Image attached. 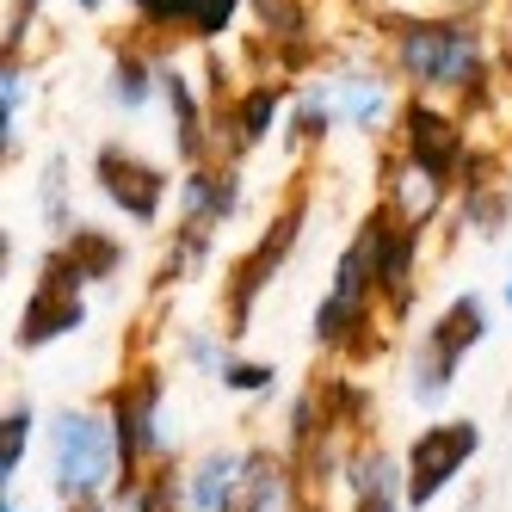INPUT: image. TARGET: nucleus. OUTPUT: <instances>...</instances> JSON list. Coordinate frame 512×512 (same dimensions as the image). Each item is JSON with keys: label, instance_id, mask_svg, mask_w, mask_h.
I'll use <instances>...</instances> for the list:
<instances>
[{"label": "nucleus", "instance_id": "39448f33", "mask_svg": "<svg viewBox=\"0 0 512 512\" xmlns=\"http://www.w3.org/2000/svg\"><path fill=\"white\" fill-rule=\"evenodd\" d=\"M81 290H87V272L56 247L50 260H44V272H38V290H31L25 315H19V346L38 352V346H50V340H62V334H75V327L87 321Z\"/></svg>", "mask_w": 512, "mask_h": 512}, {"label": "nucleus", "instance_id": "9b49d317", "mask_svg": "<svg viewBox=\"0 0 512 512\" xmlns=\"http://www.w3.org/2000/svg\"><path fill=\"white\" fill-rule=\"evenodd\" d=\"M327 99H334V118L352 124V130H383L389 112H395L389 75H383V68H364V62L334 68V75H327Z\"/></svg>", "mask_w": 512, "mask_h": 512}, {"label": "nucleus", "instance_id": "72a5a7b5", "mask_svg": "<svg viewBox=\"0 0 512 512\" xmlns=\"http://www.w3.org/2000/svg\"><path fill=\"white\" fill-rule=\"evenodd\" d=\"M451 7H469V0H451Z\"/></svg>", "mask_w": 512, "mask_h": 512}, {"label": "nucleus", "instance_id": "0eeeda50", "mask_svg": "<svg viewBox=\"0 0 512 512\" xmlns=\"http://www.w3.org/2000/svg\"><path fill=\"white\" fill-rule=\"evenodd\" d=\"M395 124H401V155H414L426 173H438L445 186H457V167H463V118H451V112H438L432 99H408L395 112Z\"/></svg>", "mask_w": 512, "mask_h": 512}, {"label": "nucleus", "instance_id": "f8f14e48", "mask_svg": "<svg viewBox=\"0 0 512 512\" xmlns=\"http://www.w3.org/2000/svg\"><path fill=\"white\" fill-rule=\"evenodd\" d=\"M247 457L253 451H235V445H216L204 451L192 469H186V494H179V512H229L241 482H247Z\"/></svg>", "mask_w": 512, "mask_h": 512}, {"label": "nucleus", "instance_id": "393cba45", "mask_svg": "<svg viewBox=\"0 0 512 512\" xmlns=\"http://www.w3.org/2000/svg\"><path fill=\"white\" fill-rule=\"evenodd\" d=\"M25 445H31V408L19 401V408H7V420H0V475H19V463H25Z\"/></svg>", "mask_w": 512, "mask_h": 512}, {"label": "nucleus", "instance_id": "5701e85b", "mask_svg": "<svg viewBox=\"0 0 512 512\" xmlns=\"http://www.w3.org/2000/svg\"><path fill=\"white\" fill-rule=\"evenodd\" d=\"M210 266V223H179V235H173V247H167V284L173 278H198Z\"/></svg>", "mask_w": 512, "mask_h": 512}, {"label": "nucleus", "instance_id": "412c9836", "mask_svg": "<svg viewBox=\"0 0 512 512\" xmlns=\"http://www.w3.org/2000/svg\"><path fill=\"white\" fill-rule=\"evenodd\" d=\"M161 93V62H149V56H136L130 44L118 50V62H112V99L124 105V112H142Z\"/></svg>", "mask_w": 512, "mask_h": 512}, {"label": "nucleus", "instance_id": "c85d7f7f", "mask_svg": "<svg viewBox=\"0 0 512 512\" xmlns=\"http://www.w3.org/2000/svg\"><path fill=\"white\" fill-rule=\"evenodd\" d=\"M352 512H408V500H352Z\"/></svg>", "mask_w": 512, "mask_h": 512}, {"label": "nucleus", "instance_id": "6e6552de", "mask_svg": "<svg viewBox=\"0 0 512 512\" xmlns=\"http://www.w3.org/2000/svg\"><path fill=\"white\" fill-rule=\"evenodd\" d=\"M93 179H99V192L112 198L130 223H155L161 216V198H167V167L155 161H142L130 149H118V142H105V149L93 155Z\"/></svg>", "mask_w": 512, "mask_h": 512}, {"label": "nucleus", "instance_id": "a878e982", "mask_svg": "<svg viewBox=\"0 0 512 512\" xmlns=\"http://www.w3.org/2000/svg\"><path fill=\"white\" fill-rule=\"evenodd\" d=\"M223 383H229L235 395H266V389H272V364H266V358H229Z\"/></svg>", "mask_w": 512, "mask_h": 512}, {"label": "nucleus", "instance_id": "423d86ee", "mask_svg": "<svg viewBox=\"0 0 512 512\" xmlns=\"http://www.w3.org/2000/svg\"><path fill=\"white\" fill-rule=\"evenodd\" d=\"M297 235H303V204H284L278 216H272V229L247 247V260L235 266V278H229V334L241 340L247 334V321H253V297L284 272V260H290V247H297Z\"/></svg>", "mask_w": 512, "mask_h": 512}, {"label": "nucleus", "instance_id": "cd10ccee", "mask_svg": "<svg viewBox=\"0 0 512 512\" xmlns=\"http://www.w3.org/2000/svg\"><path fill=\"white\" fill-rule=\"evenodd\" d=\"M38 7H44V0H13V25H7V56L13 62H19V50L31 38V25H38Z\"/></svg>", "mask_w": 512, "mask_h": 512}, {"label": "nucleus", "instance_id": "6ab92c4d", "mask_svg": "<svg viewBox=\"0 0 512 512\" xmlns=\"http://www.w3.org/2000/svg\"><path fill=\"white\" fill-rule=\"evenodd\" d=\"M512 223V192L506 179H494V186H475L457 198V235H506Z\"/></svg>", "mask_w": 512, "mask_h": 512}, {"label": "nucleus", "instance_id": "c756f323", "mask_svg": "<svg viewBox=\"0 0 512 512\" xmlns=\"http://www.w3.org/2000/svg\"><path fill=\"white\" fill-rule=\"evenodd\" d=\"M75 7H81V13H99V7H105V0H75Z\"/></svg>", "mask_w": 512, "mask_h": 512}, {"label": "nucleus", "instance_id": "473e14b6", "mask_svg": "<svg viewBox=\"0 0 512 512\" xmlns=\"http://www.w3.org/2000/svg\"><path fill=\"white\" fill-rule=\"evenodd\" d=\"M130 7H136V13H142V7H149V0H130Z\"/></svg>", "mask_w": 512, "mask_h": 512}, {"label": "nucleus", "instance_id": "dca6fc26", "mask_svg": "<svg viewBox=\"0 0 512 512\" xmlns=\"http://www.w3.org/2000/svg\"><path fill=\"white\" fill-rule=\"evenodd\" d=\"M482 334H488V309H482V297H451L445 303V315H438L432 327H426V352H438L445 364H457L463 371V352H475L482 346Z\"/></svg>", "mask_w": 512, "mask_h": 512}, {"label": "nucleus", "instance_id": "f03ea898", "mask_svg": "<svg viewBox=\"0 0 512 512\" xmlns=\"http://www.w3.org/2000/svg\"><path fill=\"white\" fill-rule=\"evenodd\" d=\"M124 482V438L112 414L93 408H62L50 420V488L68 506L105 500V488Z\"/></svg>", "mask_w": 512, "mask_h": 512}, {"label": "nucleus", "instance_id": "7ed1b4c3", "mask_svg": "<svg viewBox=\"0 0 512 512\" xmlns=\"http://www.w3.org/2000/svg\"><path fill=\"white\" fill-rule=\"evenodd\" d=\"M161 401H167V383H161L155 364H142L130 383L112 389V408H105V414L118 420V438H124V482H118V488H136L149 469L167 463V420H161ZM118 488H112V494H118Z\"/></svg>", "mask_w": 512, "mask_h": 512}, {"label": "nucleus", "instance_id": "a211bd4d", "mask_svg": "<svg viewBox=\"0 0 512 512\" xmlns=\"http://www.w3.org/2000/svg\"><path fill=\"white\" fill-rule=\"evenodd\" d=\"M62 253L87 272V284H105V278H118V272H124V241H112L105 229H87V223L62 235Z\"/></svg>", "mask_w": 512, "mask_h": 512}, {"label": "nucleus", "instance_id": "9d476101", "mask_svg": "<svg viewBox=\"0 0 512 512\" xmlns=\"http://www.w3.org/2000/svg\"><path fill=\"white\" fill-rule=\"evenodd\" d=\"M414 284H420V229L395 223L383 210V241H377V303L401 321L414 309Z\"/></svg>", "mask_w": 512, "mask_h": 512}, {"label": "nucleus", "instance_id": "aec40b11", "mask_svg": "<svg viewBox=\"0 0 512 512\" xmlns=\"http://www.w3.org/2000/svg\"><path fill=\"white\" fill-rule=\"evenodd\" d=\"M321 414H327V432H340V438H352L364 420H371V389H364L358 377H327L321 389Z\"/></svg>", "mask_w": 512, "mask_h": 512}, {"label": "nucleus", "instance_id": "20e7f679", "mask_svg": "<svg viewBox=\"0 0 512 512\" xmlns=\"http://www.w3.org/2000/svg\"><path fill=\"white\" fill-rule=\"evenodd\" d=\"M475 451H482V426L475 420H438V426L414 432V445H408V512H426L475 463Z\"/></svg>", "mask_w": 512, "mask_h": 512}, {"label": "nucleus", "instance_id": "b1692460", "mask_svg": "<svg viewBox=\"0 0 512 512\" xmlns=\"http://www.w3.org/2000/svg\"><path fill=\"white\" fill-rule=\"evenodd\" d=\"M38 204H44V223H50L56 235L81 229V223H75V210H68V173H62V161L44 167V179H38Z\"/></svg>", "mask_w": 512, "mask_h": 512}, {"label": "nucleus", "instance_id": "f257e3e1", "mask_svg": "<svg viewBox=\"0 0 512 512\" xmlns=\"http://www.w3.org/2000/svg\"><path fill=\"white\" fill-rule=\"evenodd\" d=\"M389 75L420 87V99L432 93H469L475 81H488V44H482V25L469 13L451 19H408V25H389Z\"/></svg>", "mask_w": 512, "mask_h": 512}, {"label": "nucleus", "instance_id": "2eb2a0df", "mask_svg": "<svg viewBox=\"0 0 512 512\" xmlns=\"http://www.w3.org/2000/svg\"><path fill=\"white\" fill-rule=\"evenodd\" d=\"M241 0H149L142 25L149 31H192V38H223L235 25Z\"/></svg>", "mask_w": 512, "mask_h": 512}, {"label": "nucleus", "instance_id": "1a4fd4ad", "mask_svg": "<svg viewBox=\"0 0 512 512\" xmlns=\"http://www.w3.org/2000/svg\"><path fill=\"white\" fill-rule=\"evenodd\" d=\"M445 198H451V186L438 173H426L414 155H389L383 161V210L395 216V223H408V229H426V223H438L445 216Z\"/></svg>", "mask_w": 512, "mask_h": 512}, {"label": "nucleus", "instance_id": "2f4dec72", "mask_svg": "<svg viewBox=\"0 0 512 512\" xmlns=\"http://www.w3.org/2000/svg\"><path fill=\"white\" fill-rule=\"evenodd\" d=\"M0 512H19V506H13V494H7V506H0Z\"/></svg>", "mask_w": 512, "mask_h": 512}, {"label": "nucleus", "instance_id": "f3484780", "mask_svg": "<svg viewBox=\"0 0 512 512\" xmlns=\"http://www.w3.org/2000/svg\"><path fill=\"white\" fill-rule=\"evenodd\" d=\"M253 19H260V38L290 62V68H303L309 56V0H253Z\"/></svg>", "mask_w": 512, "mask_h": 512}, {"label": "nucleus", "instance_id": "bb28decb", "mask_svg": "<svg viewBox=\"0 0 512 512\" xmlns=\"http://www.w3.org/2000/svg\"><path fill=\"white\" fill-rule=\"evenodd\" d=\"M186 358H192V371H216V377L229 371L223 340H210V334H186Z\"/></svg>", "mask_w": 512, "mask_h": 512}, {"label": "nucleus", "instance_id": "7c9ffc66", "mask_svg": "<svg viewBox=\"0 0 512 512\" xmlns=\"http://www.w3.org/2000/svg\"><path fill=\"white\" fill-rule=\"evenodd\" d=\"M506 309H512V266H506Z\"/></svg>", "mask_w": 512, "mask_h": 512}, {"label": "nucleus", "instance_id": "ddd939ff", "mask_svg": "<svg viewBox=\"0 0 512 512\" xmlns=\"http://www.w3.org/2000/svg\"><path fill=\"white\" fill-rule=\"evenodd\" d=\"M303 475L297 457H278V451H253L247 457V482L235 494L229 512H303Z\"/></svg>", "mask_w": 512, "mask_h": 512}, {"label": "nucleus", "instance_id": "4be33fe9", "mask_svg": "<svg viewBox=\"0 0 512 512\" xmlns=\"http://www.w3.org/2000/svg\"><path fill=\"white\" fill-rule=\"evenodd\" d=\"M278 105H284V93L278 87H247L241 99H235V136H241V149H253V142H266L272 136V124H278Z\"/></svg>", "mask_w": 512, "mask_h": 512}, {"label": "nucleus", "instance_id": "4468645a", "mask_svg": "<svg viewBox=\"0 0 512 512\" xmlns=\"http://www.w3.org/2000/svg\"><path fill=\"white\" fill-rule=\"evenodd\" d=\"M186 216L179 223H229V216H241V167H216V161H204V167H192L186 173Z\"/></svg>", "mask_w": 512, "mask_h": 512}]
</instances>
